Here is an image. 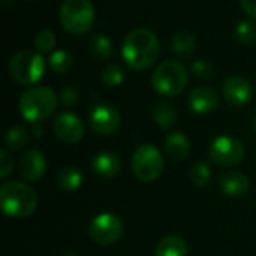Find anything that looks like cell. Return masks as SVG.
Segmentation results:
<instances>
[{
  "mask_svg": "<svg viewBox=\"0 0 256 256\" xmlns=\"http://www.w3.org/2000/svg\"><path fill=\"white\" fill-rule=\"evenodd\" d=\"M159 39L148 28H135L123 40L122 57L135 70L153 66L159 57Z\"/></svg>",
  "mask_w": 256,
  "mask_h": 256,
  "instance_id": "cell-1",
  "label": "cell"
},
{
  "mask_svg": "<svg viewBox=\"0 0 256 256\" xmlns=\"http://www.w3.org/2000/svg\"><path fill=\"white\" fill-rule=\"evenodd\" d=\"M189 178L196 188H204L208 184V182L212 178V170L204 162L195 164L189 171Z\"/></svg>",
  "mask_w": 256,
  "mask_h": 256,
  "instance_id": "cell-25",
  "label": "cell"
},
{
  "mask_svg": "<svg viewBox=\"0 0 256 256\" xmlns=\"http://www.w3.org/2000/svg\"><path fill=\"white\" fill-rule=\"evenodd\" d=\"M6 147L10 150H21L28 142V132L22 126H14L6 132L4 136Z\"/></svg>",
  "mask_w": 256,
  "mask_h": 256,
  "instance_id": "cell-24",
  "label": "cell"
},
{
  "mask_svg": "<svg viewBox=\"0 0 256 256\" xmlns=\"http://www.w3.org/2000/svg\"><path fill=\"white\" fill-rule=\"evenodd\" d=\"M130 166L134 176L140 182L152 183L162 176L165 170V159L164 154L154 146L144 144L134 152Z\"/></svg>",
  "mask_w": 256,
  "mask_h": 256,
  "instance_id": "cell-6",
  "label": "cell"
},
{
  "mask_svg": "<svg viewBox=\"0 0 256 256\" xmlns=\"http://www.w3.org/2000/svg\"><path fill=\"white\" fill-rule=\"evenodd\" d=\"M54 134L57 135L58 140L68 144H75L82 140L86 134V128L82 120L74 114V112H62L56 117L54 124H52Z\"/></svg>",
  "mask_w": 256,
  "mask_h": 256,
  "instance_id": "cell-11",
  "label": "cell"
},
{
  "mask_svg": "<svg viewBox=\"0 0 256 256\" xmlns=\"http://www.w3.org/2000/svg\"><path fill=\"white\" fill-rule=\"evenodd\" d=\"M192 74L200 80H207L214 74V68L208 60H196L192 63Z\"/></svg>",
  "mask_w": 256,
  "mask_h": 256,
  "instance_id": "cell-29",
  "label": "cell"
},
{
  "mask_svg": "<svg viewBox=\"0 0 256 256\" xmlns=\"http://www.w3.org/2000/svg\"><path fill=\"white\" fill-rule=\"evenodd\" d=\"M58 98L50 87L36 86L26 90L18 102L21 116L33 124H38L48 118L57 108Z\"/></svg>",
  "mask_w": 256,
  "mask_h": 256,
  "instance_id": "cell-3",
  "label": "cell"
},
{
  "mask_svg": "<svg viewBox=\"0 0 256 256\" xmlns=\"http://www.w3.org/2000/svg\"><path fill=\"white\" fill-rule=\"evenodd\" d=\"M219 188L230 198H242L250 189V180L240 171H228L219 180Z\"/></svg>",
  "mask_w": 256,
  "mask_h": 256,
  "instance_id": "cell-15",
  "label": "cell"
},
{
  "mask_svg": "<svg viewBox=\"0 0 256 256\" xmlns=\"http://www.w3.org/2000/svg\"><path fill=\"white\" fill-rule=\"evenodd\" d=\"M122 117L116 106L108 104H100L93 108L90 114V124L93 130L104 136H111L120 129Z\"/></svg>",
  "mask_w": 256,
  "mask_h": 256,
  "instance_id": "cell-10",
  "label": "cell"
},
{
  "mask_svg": "<svg viewBox=\"0 0 256 256\" xmlns=\"http://www.w3.org/2000/svg\"><path fill=\"white\" fill-rule=\"evenodd\" d=\"M188 244L178 236H168L162 238L154 249L156 256H188Z\"/></svg>",
  "mask_w": 256,
  "mask_h": 256,
  "instance_id": "cell-18",
  "label": "cell"
},
{
  "mask_svg": "<svg viewBox=\"0 0 256 256\" xmlns=\"http://www.w3.org/2000/svg\"><path fill=\"white\" fill-rule=\"evenodd\" d=\"M219 105V94L208 86L195 87L189 93V106L196 114H208Z\"/></svg>",
  "mask_w": 256,
  "mask_h": 256,
  "instance_id": "cell-14",
  "label": "cell"
},
{
  "mask_svg": "<svg viewBox=\"0 0 256 256\" xmlns=\"http://www.w3.org/2000/svg\"><path fill=\"white\" fill-rule=\"evenodd\" d=\"M102 82L108 87H117L120 84H123L124 81V72L120 66L117 64H108L104 68L102 74H100Z\"/></svg>",
  "mask_w": 256,
  "mask_h": 256,
  "instance_id": "cell-27",
  "label": "cell"
},
{
  "mask_svg": "<svg viewBox=\"0 0 256 256\" xmlns=\"http://www.w3.org/2000/svg\"><path fill=\"white\" fill-rule=\"evenodd\" d=\"M45 72V60L42 54L34 51H20L9 60V75L22 86L38 82Z\"/></svg>",
  "mask_w": 256,
  "mask_h": 256,
  "instance_id": "cell-7",
  "label": "cell"
},
{
  "mask_svg": "<svg viewBox=\"0 0 256 256\" xmlns=\"http://www.w3.org/2000/svg\"><path fill=\"white\" fill-rule=\"evenodd\" d=\"M33 135H36V136H40L42 135V128H40L39 123L38 124H33Z\"/></svg>",
  "mask_w": 256,
  "mask_h": 256,
  "instance_id": "cell-33",
  "label": "cell"
},
{
  "mask_svg": "<svg viewBox=\"0 0 256 256\" xmlns=\"http://www.w3.org/2000/svg\"><path fill=\"white\" fill-rule=\"evenodd\" d=\"M90 54L98 60H108L112 56V42L108 36L98 33L90 38L88 42Z\"/></svg>",
  "mask_w": 256,
  "mask_h": 256,
  "instance_id": "cell-21",
  "label": "cell"
},
{
  "mask_svg": "<svg viewBox=\"0 0 256 256\" xmlns=\"http://www.w3.org/2000/svg\"><path fill=\"white\" fill-rule=\"evenodd\" d=\"M60 98H62V102L66 106H75L78 104V99H80V92H78V88L75 86H66L62 90Z\"/></svg>",
  "mask_w": 256,
  "mask_h": 256,
  "instance_id": "cell-30",
  "label": "cell"
},
{
  "mask_svg": "<svg viewBox=\"0 0 256 256\" xmlns=\"http://www.w3.org/2000/svg\"><path fill=\"white\" fill-rule=\"evenodd\" d=\"M0 206L6 216L24 219L38 208L36 190L22 182H8L0 189Z\"/></svg>",
  "mask_w": 256,
  "mask_h": 256,
  "instance_id": "cell-2",
  "label": "cell"
},
{
  "mask_svg": "<svg viewBox=\"0 0 256 256\" xmlns=\"http://www.w3.org/2000/svg\"><path fill=\"white\" fill-rule=\"evenodd\" d=\"M222 93H224L225 100L230 105L243 106L252 99L254 88H252V84L249 82V80H246L244 76H240V75H234V76H230L224 82Z\"/></svg>",
  "mask_w": 256,
  "mask_h": 256,
  "instance_id": "cell-12",
  "label": "cell"
},
{
  "mask_svg": "<svg viewBox=\"0 0 256 256\" xmlns=\"http://www.w3.org/2000/svg\"><path fill=\"white\" fill-rule=\"evenodd\" d=\"M58 16L66 32L84 34L93 27L94 8L90 0H63Z\"/></svg>",
  "mask_w": 256,
  "mask_h": 256,
  "instance_id": "cell-5",
  "label": "cell"
},
{
  "mask_svg": "<svg viewBox=\"0 0 256 256\" xmlns=\"http://www.w3.org/2000/svg\"><path fill=\"white\" fill-rule=\"evenodd\" d=\"M34 48L39 54H46L51 52L56 46V34L51 30H40L36 36H34Z\"/></svg>",
  "mask_w": 256,
  "mask_h": 256,
  "instance_id": "cell-26",
  "label": "cell"
},
{
  "mask_svg": "<svg viewBox=\"0 0 256 256\" xmlns=\"http://www.w3.org/2000/svg\"><path fill=\"white\" fill-rule=\"evenodd\" d=\"M48 66L56 74H68L74 66V57L66 50H56L48 58Z\"/></svg>",
  "mask_w": 256,
  "mask_h": 256,
  "instance_id": "cell-23",
  "label": "cell"
},
{
  "mask_svg": "<svg viewBox=\"0 0 256 256\" xmlns=\"http://www.w3.org/2000/svg\"><path fill=\"white\" fill-rule=\"evenodd\" d=\"M254 130L256 132V116H255V118H254Z\"/></svg>",
  "mask_w": 256,
  "mask_h": 256,
  "instance_id": "cell-35",
  "label": "cell"
},
{
  "mask_svg": "<svg viewBox=\"0 0 256 256\" xmlns=\"http://www.w3.org/2000/svg\"><path fill=\"white\" fill-rule=\"evenodd\" d=\"M12 170H14L12 158L9 156V153L6 150H2V153H0V178H6L8 176H10Z\"/></svg>",
  "mask_w": 256,
  "mask_h": 256,
  "instance_id": "cell-31",
  "label": "cell"
},
{
  "mask_svg": "<svg viewBox=\"0 0 256 256\" xmlns=\"http://www.w3.org/2000/svg\"><path fill=\"white\" fill-rule=\"evenodd\" d=\"M60 256H76V254H75V252H70V250H68V252L62 254Z\"/></svg>",
  "mask_w": 256,
  "mask_h": 256,
  "instance_id": "cell-34",
  "label": "cell"
},
{
  "mask_svg": "<svg viewBox=\"0 0 256 256\" xmlns=\"http://www.w3.org/2000/svg\"><path fill=\"white\" fill-rule=\"evenodd\" d=\"M18 170L27 182H38L46 171V159L39 150H27L20 158Z\"/></svg>",
  "mask_w": 256,
  "mask_h": 256,
  "instance_id": "cell-13",
  "label": "cell"
},
{
  "mask_svg": "<svg viewBox=\"0 0 256 256\" xmlns=\"http://www.w3.org/2000/svg\"><path fill=\"white\" fill-rule=\"evenodd\" d=\"M189 74L183 63L177 60H165L154 69L152 75L153 88L162 96H177L188 86Z\"/></svg>",
  "mask_w": 256,
  "mask_h": 256,
  "instance_id": "cell-4",
  "label": "cell"
},
{
  "mask_svg": "<svg viewBox=\"0 0 256 256\" xmlns=\"http://www.w3.org/2000/svg\"><path fill=\"white\" fill-rule=\"evenodd\" d=\"M190 141L183 132H172L165 140V153L174 162H182L189 156Z\"/></svg>",
  "mask_w": 256,
  "mask_h": 256,
  "instance_id": "cell-17",
  "label": "cell"
},
{
  "mask_svg": "<svg viewBox=\"0 0 256 256\" xmlns=\"http://www.w3.org/2000/svg\"><path fill=\"white\" fill-rule=\"evenodd\" d=\"M122 160L117 154L111 152H100L92 159V171L94 176L110 180L120 174Z\"/></svg>",
  "mask_w": 256,
  "mask_h": 256,
  "instance_id": "cell-16",
  "label": "cell"
},
{
  "mask_svg": "<svg viewBox=\"0 0 256 256\" xmlns=\"http://www.w3.org/2000/svg\"><path fill=\"white\" fill-rule=\"evenodd\" d=\"M177 110L174 108V105L162 102L159 105H156L154 111H153V118L154 122L164 128V129H170L177 123Z\"/></svg>",
  "mask_w": 256,
  "mask_h": 256,
  "instance_id": "cell-22",
  "label": "cell"
},
{
  "mask_svg": "<svg viewBox=\"0 0 256 256\" xmlns=\"http://www.w3.org/2000/svg\"><path fill=\"white\" fill-rule=\"evenodd\" d=\"M88 234L96 244L111 246L120 240L123 234V224L112 213H100L92 220Z\"/></svg>",
  "mask_w": 256,
  "mask_h": 256,
  "instance_id": "cell-8",
  "label": "cell"
},
{
  "mask_svg": "<svg viewBox=\"0 0 256 256\" xmlns=\"http://www.w3.org/2000/svg\"><path fill=\"white\" fill-rule=\"evenodd\" d=\"M243 144L230 135L218 136L210 146V158L220 166H236L244 159Z\"/></svg>",
  "mask_w": 256,
  "mask_h": 256,
  "instance_id": "cell-9",
  "label": "cell"
},
{
  "mask_svg": "<svg viewBox=\"0 0 256 256\" xmlns=\"http://www.w3.org/2000/svg\"><path fill=\"white\" fill-rule=\"evenodd\" d=\"M236 34L242 44L244 45L254 44L256 40V24L254 21H242L236 28Z\"/></svg>",
  "mask_w": 256,
  "mask_h": 256,
  "instance_id": "cell-28",
  "label": "cell"
},
{
  "mask_svg": "<svg viewBox=\"0 0 256 256\" xmlns=\"http://www.w3.org/2000/svg\"><path fill=\"white\" fill-rule=\"evenodd\" d=\"M243 10L250 16L256 20V0H240Z\"/></svg>",
  "mask_w": 256,
  "mask_h": 256,
  "instance_id": "cell-32",
  "label": "cell"
},
{
  "mask_svg": "<svg viewBox=\"0 0 256 256\" xmlns=\"http://www.w3.org/2000/svg\"><path fill=\"white\" fill-rule=\"evenodd\" d=\"M84 182L82 172L75 166H64L57 176V184L64 192H74L81 188Z\"/></svg>",
  "mask_w": 256,
  "mask_h": 256,
  "instance_id": "cell-20",
  "label": "cell"
},
{
  "mask_svg": "<svg viewBox=\"0 0 256 256\" xmlns=\"http://www.w3.org/2000/svg\"><path fill=\"white\" fill-rule=\"evenodd\" d=\"M171 50L182 57H190L196 50L195 36L189 30H178L171 38Z\"/></svg>",
  "mask_w": 256,
  "mask_h": 256,
  "instance_id": "cell-19",
  "label": "cell"
}]
</instances>
